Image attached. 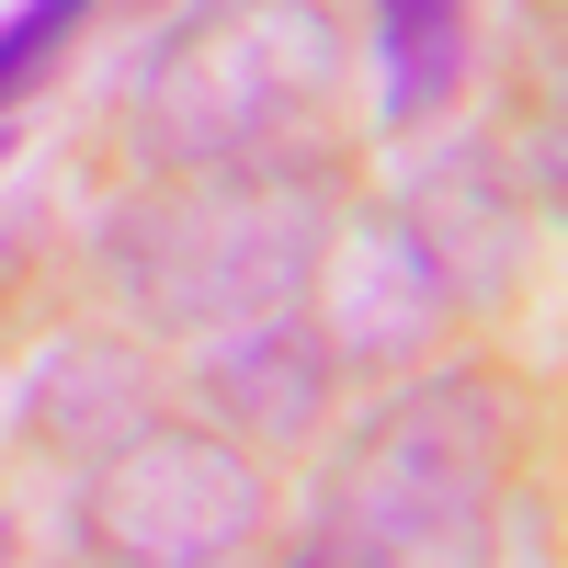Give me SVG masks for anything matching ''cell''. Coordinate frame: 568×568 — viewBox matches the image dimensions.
Listing matches in <instances>:
<instances>
[{"label": "cell", "instance_id": "6da1fadb", "mask_svg": "<svg viewBox=\"0 0 568 568\" xmlns=\"http://www.w3.org/2000/svg\"><path fill=\"white\" fill-rule=\"evenodd\" d=\"M251 511H262V489H251L240 455L160 433V444H136L114 478L91 489V535H103L114 557H149V568H160V557H171V568H205Z\"/></svg>", "mask_w": 568, "mask_h": 568}, {"label": "cell", "instance_id": "7a4b0ae2", "mask_svg": "<svg viewBox=\"0 0 568 568\" xmlns=\"http://www.w3.org/2000/svg\"><path fill=\"white\" fill-rule=\"evenodd\" d=\"M387 34V125H420L466 69V0H375Z\"/></svg>", "mask_w": 568, "mask_h": 568}, {"label": "cell", "instance_id": "3957f363", "mask_svg": "<svg viewBox=\"0 0 568 568\" xmlns=\"http://www.w3.org/2000/svg\"><path fill=\"white\" fill-rule=\"evenodd\" d=\"M80 12H91V0H23V12L0 23V103H12V91H23V69H34L45 45H58V34L80 23Z\"/></svg>", "mask_w": 568, "mask_h": 568}, {"label": "cell", "instance_id": "277c9868", "mask_svg": "<svg viewBox=\"0 0 568 568\" xmlns=\"http://www.w3.org/2000/svg\"><path fill=\"white\" fill-rule=\"evenodd\" d=\"M296 568H329V546H318V557H296Z\"/></svg>", "mask_w": 568, "mask_h": 568}]
</instances>
